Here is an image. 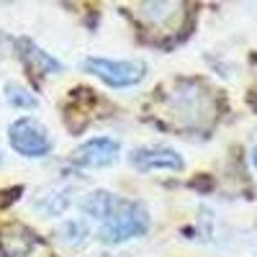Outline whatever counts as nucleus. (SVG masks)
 Returning <instances> with one entry per match:
<instances>
[{
  "label": "nucleus",
  "mask_w": 257,
  "mask_h": 257,
  "mask_svg": "<svg viewBox=\"0 0 257 257\" xmlns=\"http://www.w3.org/2000/svg\"><path fill=\"white\" fill-rule=\"evenodd\" d=\"M170 116L185 128L206 126L213 116V100L198 82H180L170 95Z\"/></svg>",
  "instance_id": "f257e3e1"
},
{
  "label": "nucleus",
  "mask_w": 257,
  "mask_h": 257,
  "mask_svg": "<svg viewBox=\"0 0 257 257\" xmlns=\"http://www.w3.org/2000/svg\"><path fill=\"white\" fill-rule=\"evenodd\" d=\"M149 231V211L139 201H118L116 211L100 226V242L116 247Z\"/></svg>",
  "instance_id": "f03ea898"
},
{
  "label": "nucleus",
  "mask_w": 257,
  "mask_h": 257,
  "mask_svg": "<svg viewBox=\"0 0 257 257\" xmlns=\"http://www.w3.org/2000/svg\"><path fill=\"white\" fill-rule=\"evenodd\" d=\"M82 70L95 75L111 88H132L142 82L147 75V64L142 62H123V59H105V57H88L82 62Z\"/></svg>",
  "instance_id": "7ed1b4c3"
},
{
  "label": "nucleus",
  "mask_w": 257,
  "mask_h": 257,
  "mask_svg": "<svg viewBox=\"0 0 257 257\" xmlns=\"http://www.w3.org/2000/svg\"><path fill=\"white\" fill-rule=\"evenodd\" d=\"M8 142H11V147L16 149L18 155L31 157V160L49 155V149H52V137L47 132V126L39 123L31 116H24V118H18V121L11 123Z\"/></svg>",
  "instance_id": "20e7f679"
},
{
  "label": "nucleus",
  "mask_w": 257,
  "mask_h": 257,
  "mask_svg": "<svg viewBox=\"0 0 257 257\" xmlns=\"http://www.w3.org/2000/svg\"><path fill=\"white\" fill-rule=\"evenodd\" d=\"M118 155H121V144L113 137H93L72 152V162L85 170H100L113 165Z\"/></svg>",
  "instance_id": "39448f33"
},
{
  "label": "nucleus",
  "mask_w": 257,
  "mask_h": 257,
  "mask_svg": "<svg viewBox=\"0 0 257 257\" xmlns=\"http://www.w3.org/2000/svg\"><path fill=\"white\" fill-rule=\"evenodd\" d=\"M134 167L139 170H183V157L175 149H165V147H149V149H134L128 155Z\"/></svg>",
  "instance_id": "423d86ee"
},
{
  "label": "nucleus",
  "mask_w": 257,
  "mask_h": 257,
  "mask_svg": "<svg viewBox=\"0 0 257 257\" xmlns=\"http://www.w3.org/2000/svg\"><path fill=\"white\" fill-rule=\"evenodd\" d=\"M139 18L147 26L167 31L183 21V3H142Z\"/></svg>",
  "instance_id": "0eeeda50"
},
{
  "label": "nucleus",
  "mask_w": 257,
  "mask_h": 257,
  "mask_svg": "<svg viewBox=\"0 0 257 257\" xmlns=\"http://www.w3.org/2000/svg\"><path fill=\"white\" fill-rule=\"evenodd\" d=\"M36 237L21 224H11L0 231V252L6 257H24L34 249Z\"/></svg>",
  "instance_id": "6e6552de"
},
{
  "label": "nucleus",
  "mask_w": 257,
  "mask_h": 257,
  "mask_svg": "<svg viewBox=\"0 0 257 257\" xmlns=\"http://www.w3.org/2000/svg\"><path fill=\"white\" fill-rule=\"evenodd\" d=\"M72 203V190L70 188H49L47 193H41V196L34 201V211L41 213V216H62L64 211L70 208Z\"/></svg>",
  "instance_id": "1a4fd4ad"
},
{
  "label": "nucleus",
  "mask_w": 257,
  "mask_h": 257,
  "mask_svg": "<svg viewBox=\"0 0 257 257\" xmlns=\"http://www.w3.org/2000/svg\"><path fill=\"white\" fill-rule=\"evenodd\" d=\"M116 206H118V198L108 190H93L80 201L82 213H88V216L95 219V221H108L111 213L116 211Z\"/></svg>",
  "instance_id": "9d476101"
},
{
  "label": "nucleus",
  "mask_w": 257,
  "mask_h": 257,
  "mask_svg": "<svg viewBox=\"0 0 257 257\" xmlns=\"http://www.w3.org/2000/svg\"><path fill=\"white\" fill-rule=\"evenodd\" d=\"M21 49H26L24 57L34 64V70H39V72H49V75H59V72H64L62 62H57V59L49 57L47 52H41V49L34 44V41L24 39V41H21Z\"/></svg>",
  "instance_id": "9b49d317"
},
{
  "label": "nucleus",
  "mask_w": 257,
  "mask_h": 257,
  "mask_svg": "<svg viewBox=\"0 0 257 257\" xmlns=\"http://www.w3.org/2000/svg\"><path fill=\"white\" fill-rule=\"evenodd\" d=\"M59 242L67 247H82L90 237V226L85 224L82 219H64V224L57 229Z\"/></svg>",
  "instance_id": "f8f14e48"
},
{
  "label": "nucleus",
  "mask_w": 257,
  "mask_h": 257,
  "mask_svg": "<svg viewBox=\"0 0 257 257\" xmlns=\"http://www.w3.org/2000/svg\"><path fill=\"white\" fill-rule=\"evenodd\" d=\"M6 100L13 105V108H24V111H31V108L39 105L36 95L29 88H24V85H18V82H8L6 85Z\"/></svg>",
  "instance_id": "ddd939ff"
},
{
  "label": "nucleus",
  "mask_w": 257,
  "mask_h": 257,
  "mask_svg": "<svg viewBox=\"0 0 257 257\" xmlns=\"http://www.w3.org/2000/svg\"><path fill=\"white\" fill-rule=\"evenodd\" d=\"M252 167H254V170H257V144H254V147H252Z\"/></svg>",
  "instance_id": "4468645a"
},
{
  "label": "nucleus",
  "mask_w": 257,
  "mask_h": 257,
  "mask_svg": "<svg viewBox=\"0 0 257 257\" xmlns=\"http://www.w3.org/2000/svg\"><path fill=\"white\" fill-rule=\"evenodd\" d=\"M0 165H3V155H0Z\"/></svg>",
  "instance_id": "2eb2a0df"
}]
</instances>
